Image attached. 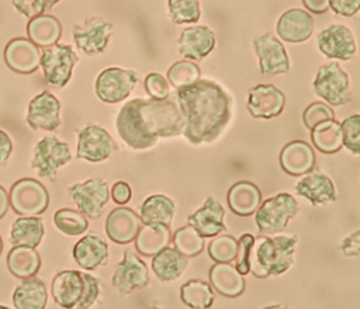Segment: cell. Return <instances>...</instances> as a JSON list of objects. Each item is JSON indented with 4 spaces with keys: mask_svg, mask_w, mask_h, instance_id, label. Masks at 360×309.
<instances>
[{
    "mask_svg": "<svg viewBox=\"0 0 360 309\" xmlns=\"http://www.w3.org/2000/svg\"><path fill=\"white\" fill-rule=\"evenodd\" d=\"M60 0H13L14 8L27 18H34L52 10Z\"/></svg>",
    "mask_w": 360,
    "mask_h": 309,
    "instance_id": "cell-44",
    "label": "cell"
},
{
    "mask_svg": "<svg viewBox=\"0 0 360 309\" xmlns=\"http://www.w3.org/2000/svg\"><path fill=\"white\" fill-rule=\"evenodd\" d=\"M69 195L84 216L96 219L110 199V188L103 178L90 177L83 183L70 185Z\"/></svg>",
    "mask_w": 360,
    "mask_h": 309,
    "instance_id": "cell-11",
    "label": "cell"
},
{
    "mask_svg": "<svg viewBox=\"0 0 360 309\" xmlns=\"http://www.w3.org/2000/svg\"><path fill=\"white\" fill-rule=\"evenodd\" d=\"M314 31L312 15L301 8H290L281 14L277 22V35L287 42L300 44L307 41Z\"/></svg>",
    "mask_w": 360,
    "mask_h": 309,
    "instance_id": "cell-22",
    "label": "cell"
},
{
    "mask_svg": "<svg viewBox=\"0 0 360 309\" xmlns=\"http://www.w3.org/2000/svg\"><path fill=\"white\" fill-rule=\"evenodd\" d=\"M117 150L111 135L101 126L89 124L77 133L76 156L79 159L98 163L108 159Z\"/></svg>",
    "mask_w": 360,
    "mask_h": 309,
    "instance_id": "cell-12",
    "label": "cell"
},
{
    "mask_svg": "<svg viewBox=\"0 0 360 309\" xmlns=\"http://www.w3.org/2000/svg\"><path fill=\"white\" fill-rule=\"evenodd\" d=\"M255 52L259 58V70L264 76L287 73L290 70V59L284 45L274 34H264L255 39Z\"/></svg>",
    "mask_w": 360,
    "mask_h": 309,
    "instance_id": "cell-14",
    "label": "cell"
},
{
    "mask_svg": "<svg viewBox=\"0 0 360 309\" xmlns=\"http://www.w3.org/2000/svg\"><path fill=\"white\" fill-rule=\"evenodd\" d=\"M224 216V206L214 197H208L204 205L187 218V222L202 237H214L226 230Z\"/></svg>",
    "mask_w": 360,
    "mask_h": 309,
    "instance_id": "cell-23",
    "label": "cell"
},
{
    "mask_svg": "<svg viewBox=\"0 0 360 309\" xmlns=\"http://www.w3.org/2000/svg\"><path fill=\"white\" fill-rule=\"evenodd\" d=\"M27 124L32 129L56 131L60 121V101L51 91H42L35 96L27 111Z\"/></svg>",
    "mask_w": 360,
    "mask_h": 309,
    "instance_id": "cell-15",
    "label": "cell"
},
{
    "mask_svg": "<svg viewBox=\"0 0 360 309\" xmlns=\"http://www.w3.org/2000/svg\"><path fill=\"white\" fill-rule=\"evenodd\" d=\"M0 309H8V308H6V306H3V305H0Z\"/></svg>",
    "mask_w": 360,
    "mask_h": 309,
    "instance_id": "cell-55",
    "label": "cell"
},
{
    "mask_svg": "<svg viewBox=\"0 0 360 309\" xmlns=\"http://www.w3.org/2000/svg\"><path fill=\"white\" fill-rule=\"evenodd\" d=\"M136 83V72L121 67H107L98 73L94 90L101 101L115 104L127 98L132 93Z\"/></svg>",
    "mask_w": 360,
    "mask_h": 309,
    "instance_id": "cell-9",
    "label": "cell"
},
{
    "mask_svg": "<svg viewBox=\"0 0 360 309\" xmlns=\"http://www.w3.org/2000/svg\"><path fill=\"white\" fill-rule=\"evenodd\" d=\"M302 119H304L305 126L311 131L315 125H318V124H321L323 121L335 119V112H333V110L329 105L316 101V103L309 104L305 108V111L302 114Z\"/></svg>",
    "mask_w": 360,
    "mask_h": 309,
    "instance_id": "cell-45",
    "label": "cell"
},
{
    "mask_svg": "<svg viewBox=\"0 0 360 309\" xmlns=\"http://www.w3.org/2000/svg\"><path fill=\"white\" fill-rule=\"evenodd\" d=\"M7 267L17 278H31L41 267V257L34 247L14 246L7 254Z\"/></svg>",
    "mask_w": 360,
    "mask_h": 309,
    "instance_id": "cell-33",
    "label": "cell"
},
{
    "mask_svg": "<svg viewBox=\"0 0 360 309\" xmlns=\"http://www.w3.org/2000/svg\"><path fill=\"white\" fill-rule=\"evenodd\" d=\"M55 302L63 309H89L100 294V281L77 270L58 272L51 285Z\"/></svg>",
    "mask_w": 360,
    "mask_h": 309,
    "instance_id": "cell-4",
    "label": "cell"
},
{
    "mask_svg": "<svg viewBox=\"0 0 360 309\" xmlns=\"http://www.w3.org/2000/svg\"><path fill=\"white\" fill-rule=\"evenodd\" d=\"M297 212L298 204L295 198L287 192H280L260 204L255 215V222L260 233L273 235L283 232Z\"/></svg>",
    "mask_w": 360,
    "mask_h": 309,
    "instance_id": "cell-5",
    "label": "cell"
},
{
    "mask_svg": "<svg viewBox=\"0 0 360 309\" xmlns=\"http://www.w3.org/2000/svg\"><path fill=\"white\" fill-rule=\"evenodd\" d=\"M139 229L141 218L131 208H115L105 221V233L117 244H128L135 240Z\"/></svg>",
    "mask_w": 360,
    "mask_h": 309,
    "instance_id": "cell-21",
    "label": "cell"
},
{
    "mask_svg": "<svg viewBox=\"0 0 360 309\" xmlns=\"http://www.w3.org/2000/svg\"><path fill=\"white\" fill-rule=\"evenodd\" d=\"M184 117L176 100L134 98L125 103L115 118V128L124 143L135 150L156 145L160 138L184 132Z\"/></svg>",
    "mask_w": 360,
    "mask_h": 309,
    "instance_id": "cell-1",
    "label": "cell"
},
{
    "mask_svg": "<svg viewBox=\"0 0 360 309\" xmlns=\"http://www.w3.org/2000/svg\"><path fill=\"white\" fill-rule=\"evenodd\" d=\"M188 265V257L176 247H165L152 258V271L163 281L169 282L179 278Z\"/></svg>",
    "mask_w": 360,
    "mask_h": 309,
    "instance_id": "cell-29",
    "label": "cell"
},
{
    "mask_svg": "<svg viewBox=\"0 0 360 309\" xmlns=\"http://www.w3.org/2000/svg\"><path fill=\"white\" fill-rule=\"evenodd\" d=\"M6 65L21 74H31L39 67L41 51L27 38H13L4 48Z\"/></svg>",
    "mask_w": 360,
    "mask_h": 309,
    "instance_id": "cell-19",
    "label": "cell"
},
{
    "mask_svg": "<svg viewBox=\"0 0 360 309\" xmlns=\"http://www.w3.org/2000/svg\"><path fill=\"white\" fill-rule=\"evenodd\" d=\"M180 296L184 305L191 309H208L214 302V292L208 282L190 280L180 288Z\"/></svg>",
    "mask_w": 360,
    "mask_h": 309,
    "instance_id": "cell-37",
    "label": "cell"
},
{
    "mask_svg": "<svg viewBox=\"0 0 360 309\" xmlns=\"http://www.w3.org/2000/svg\"><path fill=\"white\" fill-rule=\"evenodd\" d=\"M262 309H287V308H284L281 305H271V306H266V308H262Z\"/></svg>",
    "mask_w": 360,
    "mask_h": 309,
    "instance_id": "cell-53",
    "label": "cell"
},
{
    "mask_svg": "<svg viewBox=\"0 0 360 309\" xmlns=\"http://www.w3.org/2000/svg\"><path fill=\"white\" fill-rule=\"evenodd\" d=\"M167 13L174 24H190L198 21L200 1L198 0H167Z\"/></svg>",
    "mask_w": 360,
    "mask_h": 309,
    "instance_id": "cell-41",
    "label": "cell"
},
{
    "mask_svg": "<svg viewBox=\"0 0 360 309\" xmlns=\"http://www.w3.org/2000/svg\"><path fill=\"white\" fill-rule=\"evenodd\" d=\"M311 139L314 146L325 154L339 152L343 146L340 124L335 119H328L315 125L311 129Z\"/></svg>",
    "mask_w": 360,
    "mask_h": 309,
    "instance_id": "cell-36",
    "label": "cell"
},
{
    "mask_svg": "<svg viewBox=\"0 0 360 309\" xmlns=\"http://www.w3.org/2000/svg\"><path fill=\"white\" fill-rule=\"evenodd\" d=\"M131 195H132V190L129 184L125 181H117L111 188V197L115 204H120V205L127 204L131 199Z\"/></svg>",
    "mask_w": 360,
    "mask_h": 309,
    "instance_id": "cell-49",
    "label": "cell"
},
{
    "mask_svg": "<svg viewBox=\"0 0 360 309\" xmlns=\"http://www.w3.org/2000/svg\"><path fill=\"white\" fill-rule=\"evenodd\" d=\"M329 8L343 17H353L360 10V0H329Z\"/></svg>",
    "mask_w": 360,
    "mask_h": 309,
    "instance_id": "cell-48",
    "label": "cell"
},
{
    "mask_svg": "<svg viewBox=\"0 0 360 309\" xmlns=\"http://www.w3.org/2000/svg\"><path fill=\"white\" fill-rule=\"evenodd\" d=\"M13 152V140L8 136V133L3 129H0V166H4Z\"/></svg>",
    "mask_w": 360,
    "mask_h": 309,
    "instance_id": "cell-50",
    "label": "cell"
},
{
    "mask_svg": "<svg viewBox=\"0 0 360 309\" xmlns=\"http://www.w3.org/2000/svg\"><path fill=\"white\" fill-rule=\"evenodd\" d=\"M214 46L215 35L205 25H194L183 29L177 41L180 55L193 60H200L208 56Z\"/></svg>",
    "mask_w": 360,
    "mask_h": 309,
    "instance_id": "cell-20",
    "label": "cell"
},
{
    "mask_svg": "<svg viewBox=\"0 0 360 309\" xmlns=\"http://www.w3.org/2000/svg\"><path fill=\"white\" fill-rule=\"evenodd\" d=\"M208 254L217 263H231L238 254V240L229 235H219L208 244Z\"/></svg>",
    "mask_w": 360,
    "mask_h": 309,
    "instance_id": "cell-42",
    "label": "cell"
},
{
    "mask_svg": "<svg viewBox=\"0 0 360 309\" xmlns=\"http://www.w3.org/2000/svg\"><path fill=\"white\" fill-rule=\"evenodd\" d=\"M48 302V292L45 284L38 278L24 280L13 294V303L15 309H45Z\"/></svg>",
    "mask_w": 360,
    "mask_h": 309,
    "instance_id": "cell-31",
    "label": "cell"
},
{
    "mask_svg": "<svg viewBox=\"0 0 360 309\" xmlns=\"http://www.w3.org/2000/svg\"><path fill=\"white\" fill-rule=\"evenodd\" d=\"M27 35L37 46L46 48L58 44L62 37V25L56 17L42 14L28 21Z\"/></svg>",
    "mask_w": 360,
    "mask_h": 309,
    "instance_id": "cell-30",
    "label": "cell"
},
{
    "mask_svg": "<svg viewBox=\"0 0 360 309\" xmlns=\"http://www.w3.org/2000/svg\"><path fill=\"white\" fill-rule=\"evenodd\" d=\"M1 250H3V242H1V237H0V254H1Z\"/></svg>",
    "mask_w": 360,
    "mask_h": 309,
    "instance_id": "cell-54",
    "label": "cell"
},
{
    "mask_svg": "<svg viewBox=\"0 0 360 309\" xmlns=\"http://www.w3.org/2000/svg\"><path fill=\"white\" fill-rule=\"evenodd\" d=\"M112 34V24L103 17L86 18L83 24L75 25L73 39L79 51L87 56L103 53Z\"/></svg>",
    "mask_w": 360,
    "mask_h": 309,
    "instance_id": "cell-13",
    "label": "cell"
},
{
    "mask_svg": "<svg viewBox=\"0 0 360 309\" xmlns=\"http://www.w3.org/2000/svg\"><path fill=\"white\" fill-rule=\"evenodd\" d=\"M297 236H274L255 239L250 257V271L257 278L285 272L294 260Z\"/></svg>",
    "mask_w": 360,
    "mask_h": 309,
    "instance_id": "cell-3",
    "label": "cell"
},
{
    "mask_svg": "<svg viewBox=\"0 0 360 309\" xmlns=\"http://www.w3.org/2000/svg\"><path fill=\"white\" fill-rule=\"evenodd\" d=\"M315 93L330 105H343L352 100L347 73L335 62L322 65L314 79Z\"/></svg>",
    "mask_w": 360,
    "mask_h": 309,
    "instance_id": "cell-7",
    "label": "cell"
},
{
    "mask_svg": "<svg viewBox=\"0 0 360 309\" xmlns=\"http://www.w3.org/2000/svg\"><path fill=\"white\" fill-rule=\"evenodd\" d=\"M145 90L150 96V98L165 100V98H169L170 86L165 76H162L160 73L152 72L145 77Z\"/></svg>",
    "mask_w": 360,
    "mask_h": 309,
    "instance_id": "cell-47",
    "label": "cell"
},
{
    "mask_svg": "<svg viewBox=\"0 0 360 309\" xmlns=\"http://www.w3.org/2000/svg\"><path fill=\"white\" fill-rule=\"evenodd\" d=\"M280 166L290 176L307 174L315 166L314 149L305 140H292L283 147Z\"/></svg>",
    "mask_w": 360,
    "mask_h": 309,
    "instance_id": "cell-24",
    "label": "cell"
},
{
    "mask_svg": "<svg viewBox=\"0 0 360 309\" xmlns=\"http://www.w3.org/2000/svg\"><path fill=\"white\" fill-rule=\"evenodd\" d=\"M201 76L198 65L190 60L174 62L167 70V81L173 87H186L195 83Z\"/></svg>",
    "mask_w": 360,
    "mask_h": 309,
    "instance_id": "cell-40",
    "label": "cell"
},
{
    "mask_svg": "<svg viewBox=\"0 0 360 309\" xmlns=\"http://www.w3.org/2000/svg\"><path fill=\"white\" fill-rule=\"evenodd\" d=\"M107 256L108 246L97 235H86L73 246V258L84 270H94L105 264Z\"/></svg>",
    "mask_w": 360,
    "mask_h": 309,
    "instance_id": "cell-25",
    "label": "cell"
},
{
    "mask_svg": "<svg viewBox=\"0 0 360 309\" xmlns=\"http://www.w3.org/2000/svg\"><path fill=\"white\" fill-rule=\"evenodd\" d=\"M210 281L214 289L226 298H236L245 291V278L231 263H217L212 265Z\"/></svg>",
    "mask_w": 360,
    "mask_h": 309,
    "instance_id": "cell-27",
    "label": "cell"
},
{
    "mask_svg": "<svg viewBox=\"0 0 360 309\" xmlns=\"http://www.w3.org/2000/svg\"><path fill=\"white\" fill-rule=\"evenodd\" d=\"M255 244V237L249 233H245L238 240V254H236V270L246 275L250 272V257H252V249Z\"/></svg>",
    "mask_w": 360,
    "mask_h": 309,
    "instance_id": "cell-46",
    "label": "cell"
},
{
    "mask_svg": "<svg viewBox=\"0 0 360 309\" xmlns=\"http://www.w3.org/2000/svg\"><path fill=\"white\" fill-rule=\"evenodd\" d=\"M70 159L72 153L68 143L55 136H45L34 147L31 166L37 170L38 176L49 177L55 181L58 169L69 163Z\"/></svg>",
    "mask_w": 360,
    "mask_h": 309,
    "instance_id": "cell-10",
    "label": "cell"
},
{
    "mask_svg": "<svg viewBox=\"0 0 360 309\" xmlns=\"http://www.w3.org/2000/svg\"><path fill=\"white\" fill-rule=\"evenodd\" d=\"M111 281L121 294H131L148 285L149 271L146 264L134 251L127 250Z\"/></svg>",
    "mask_w": 360,
    "mask_h": 309,
    "instance_id": "cell-17",
    "label": "cell"
},
{
    "mask_svg": "<svg viewBox=\"0 0 360 309\" xmlns=\"http://www.w3.org/2000/svg\"><path fill=\"white\" fill-rule=\"evenodd\" d=\"M342 143L354 154H360V114H353L340 124Z\"/></svg>",
    "mask_w": 360,
    "mask_h": 309,
    "instance_id": "cell-43",
    "label": "cell"
},
{
    "mask_svg": "<svg viewBox=\"0 0 360 309\" xmlns=\"http://www.w3.org/2000/svg\"><path fill=\"white\" fill-rule=\"evenodd\" d=\"M316 42L319 51L330 59L347 60L356 53L354 35L345 25L333 24L326 27L318 34Z\"/></svg>",
    "mask_w": 360,
    "mask_h": 309,
    "instance_id": "cell-16",
    "label": "cell"
},
{
    "mask_svg": "<svg viewBox=\"0 0 360 309\" xmlns=\"http://www.w3.org/2000/svg\"><path fill=\"white\" fill-rule=\"evenodd\" d=\"M176 101L186 122L183 135L193 145L215 140L232 117L229 94L208 79H198L190 86L176 88Z\"/></svg>",
    "mask_w": 360,
    "mask_h": 309,
    "instance_id": "cell-2",
    "label": "cell"
},
{
    "mask_svg": "<svg viewBox=\"0 0 360 309\" xmlns=\"http://www.w3.org/2000/svg\"><path fill=\"white\" fill-rule=\"evenodd\" d=\"M284 105V93L273 84H257L249 90L248 111L253 118H274L281 114Z\"/></svg>",
    "mask_w": 360,
    "mask_h": 309,
    "instance_id": "cell-18",
    "label": "cell"
},
{
    "mask_svg": "<svg viewBox=\"0 0 360 309\" xmlns=\"http://www.w3.org/2000/svg\"><path fill=\"white\" fill-rule=\"evenodd\" d=\"M53 225L58 230L68 236H77L87 230V218L76 209L62 208L53 213Z\"/></svg>",
    "mask_w": 360,
    "mask_h": 309,
    "instance_id": "cell-38",
    "label": "cell"
},
{
    "mask_svg": "<svg viewBox=\"0 0 360 309\" xmlns=\"http://www.w3.org/2000/svg\"><path fill=\"white\" fill-rule=\"evenodd\" d=\"M8 205H10V199H8L7 191L4 190L3 185H0V219L6 215Z\"/></svg>",
    "mask_w": 360,
    "mask_h": 309,
    "instance_id": "cell-52",
    "label": "cell"
},
{
    "mask_svg": "<svg viewBox=\"0 0 360 309\" xmlns=\"http://www.w3.org/2000/svg\"><path fill=\"white\" fill-rule=\"evenodd\" d=\"M173 242L174 247L187 257L198 256L204 250V237L190 225L177 229Z\"/></svg>",
    "mask_w": 360,
    "mask_h": 309,
    "instance_id": "cell-39",
    "label": "cell"
},
{
    "mask_svg": "<svg viewBox=\"0 0 360 309\" xmlns=\"http://www.w3.org/2000/svg\"><path fill=\"white\" fill-rule=\"evenodd\" d=\"M152 309H158V308H152Z\"/></svg>",
    "mask_w": 360,
    "mask_h": 309,
    "instance_id": "cell-56",
    "label": "cell"
},
{
    "mask_svg": "<svg viewBox=\"0 0 360 309\" xmlns=\"http://www.w3.org/2000/svg\"><path fill=\"white\" fill-rule=\"evenodd\" d=\"M295 190L314 205H322L336 198V188L333 181L322 173H312L302 177L295 184Z\"/></svg>",
    "mask_w": 360,
    "mask_h": 309,
    "instance_id": "cell-26",
    "label": "cell"
},
{
    "mask_svg": "<svg viewBox=\"0 0 360 309\" xmlns=\"http://www.w3.org/2000/svg\"><path fill=\"white\" fill-rule=\"evenodd\" d=\"M170 226L145 225L135 237V247L142 256H155L170 242Z\"/></svg>",
    "mask_w": 360,
    "mask_h": 309,
    "instance_id": "cell-34",
    "label": "cell"
},
{
    "mask_svg": "<svg viewBox=\"0 0 360 309\" xmlns=\"http://www.w3.org/2000/svg\"><path fill=\"white\" fill-rule=\"evenodd\" d=\"M77 60L79 58L70 45L55 44L44 48L39 66L42 67L45 81L56 88L65 87L72 77V70Z\"/></svg>",
    "mask_w": 360,
    "mask_h": 309,
    "instance_id": "cell-6",
    "label": "cell"
},
{
    "mask_svg": "<svg viewBox=\"0 0 360 309\" xmlns=\"http://www.w3.org/2000/svg\"><path fill=\"white\" fill-rule=\"evenodd\" d=\"M226 199L233 213L249 216L256 212L262 204V192L256 184L250 181H239L229 188Z\"/></svg>",
    "mask_w": 360,
    "mask_h": 309,
    "instance_id": "cell-28",
    "label": "cell"
},
{
    "mask_svg": "<svg viewBox=\"0 0 360 309\" xmlns=\"http://www.w3.org/2000/svg\"><path fill=\"white\" fill-rule=\"evenodd\" d=\"M11 208L22 216L41 215L49 204V194L42 183L34 178L17 180L8 195Z\"/></svg>",
    "mask_w": 360,
    "mask_h": 309,
    "instance_id": "cell-8",
    "label": "cell"
},
{
    "mask_svg": "<svg viewBox=\"0 0 360 309\" xmlns=\"http://www.w3.org/2000/svg\"><path fill=\"white\" fill-rule=\"evenodd\" d=\"M44 236V223L37 216H21L11 226L10 240L14 246L37 247Z\"/></svg>",
    "mask_w": 360,
    "mask_h": 309,
    "instance_id": "cell-35",
    "label": "cell"
},
{
    "mask_svg": "<svg viewBox=\"0 0 360 309\" xmlns=\"http://www.w3.org/2000/svg\"><path fill=\"white\" fill-rule=\"evenodd\" d=\"M174 216V202L162 194L148 197L141 206V222L143 225L170 226Z\"/></svg>",
    "mask_w": 360,
    "mask_h": 309,
    "instance_id": "cell-32",
    "label": "cell"
},
{
    "mask_svg": "<svg viewBox=\"0 0 360 309\" xmlns=\"http://www.w3.org/2000/svg\"><path fill=\"white\" fill-rule=\"evenodd\" d=\"M304 6L315 14H322L329 10V0H302Z\"/></svg>",
    "mask_w": 360,
    "mask_h": 309,
    "instance_id": "cell-51",
    "label": "cell"
}]
</instances>
